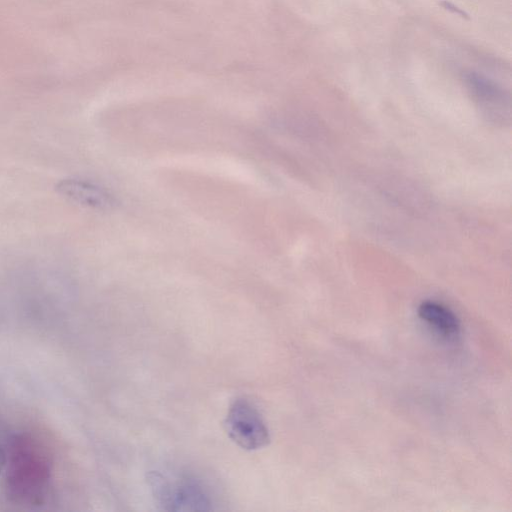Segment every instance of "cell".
<instances>
[{
  "label": "cell",
  "instance_id": "2",
  "mask_svg": "<svg viewBox=\"0 0 512 512\" xmlns=\"http://www.w3.org/2000/svg\"><path fill=\"white\" fill-rule=\"evenodd\" d=\"M228 437L245 450H257L270 442L269 429L258 409L243 397L230 405L224 420Z\"/></svg>",
  "mask_w": 512,
  "mask_h": 512
},
{
  "label": "cell",
  "instance_id": "4",
  "mask_svg": "<svg viewBox=\"0 0 512 512\" xmlns=\"http://www.w3.org/2000/svg\"><path fill=\"white\" fill-rule=\"evenodd\" d=\"M55 188L62 196L80 204L95 207L107 204V196L103 191L79 179H62L56 184Z\"/></svg>",
  "mask_w": 512,
  "mask_h": 512
},
{
  "label": "cell",
  "instance_id": "1",
  "mask_svg": "<svg viewBox=\"0 0 512 512\" xmlns=\"http://www.w3.org/2000/svg\"><path fill=\"white\" fill-rule=\"evenodd\" d=\"M151 486L154 494L168 511H209L212 510L213 501L196 478L182 475L170 478L159 472L151 474Z\"/></svg>",
  "mask_w": 512,
  "mask_h": 512
},
{
  "label": "cell",
  "instance_id": "3",
  "mask_svg": "<svg viewBox=\"0 0 512 512\" xmlns=\"http://www.w3.org/2000/svg\"><path fill=\"white\" fill-rule=\"evenodd\" d=\"M418 316L445 339H455L460 334V321L446 306L426 300L418 307Z\"/></svg>",
  "mask_w": 512,
  "mask_h": 512
}]
</instances>
